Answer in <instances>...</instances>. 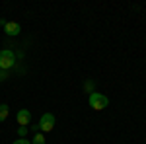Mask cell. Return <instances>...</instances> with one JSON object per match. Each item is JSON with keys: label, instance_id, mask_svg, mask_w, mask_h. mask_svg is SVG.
I'll use <instances>...</instances> for the list:
<instances>
[{"label": "cell", "instance_id": "1", "mask_svg": "<svg viewBox=\"0 0 146 144\" xmlns=\"http://www.w3.org/2000/svg\"><path fill=\"white\" fill-rule=\"evenodd\" d=\"M88 103H90V107L94 111H103L107 105H109V98L103 96V94L94 92V94H90V98H88Z\"/></svg>", "mask_w": 146, "mask_h": 144}, {"label": "cell", "instance_id": "2", "mask_svg": "<svg viewBox=\"0 0 146 144\" xmlns=\"http://www.w3.org/2000/svg\"><path fill=\"white\" fill-rule=\"evenodd\" d=\"M33 129L41 131V133H51L55 129V115L53 113H43L41 119H39V125H35Z\"/></svg>", "mask_w": 146, "mask_h": 144}, {"label": "cell", "instance_id": "3", "mask_svg": "<svg viewBox=\"0 0 146 144\" xmlns=\"http://www.w3.org/2000/svg\"><path fill=\"white\" fill-rule=\"evenodd\" d=\"M12 66H16V55L10 49H2L0 51V70H10Z\"/></svg>", "mask_w": 146, "mask_h": 144}, {"label": "cell", "instance_id": "4", "mask_svg": "<svg viewBox=\"0 0 146 144\" xmlns=\"http://www.w3.org/2000/svg\"><path fill=\"white\" fill-rule=\"evenodd\" d=\"M16 121H18V125H20V127H27V125L31 123V111L20 109L18 113H16Z\"/></svg>", "mask_w": 146, "mask_h": 144}, {"label": "cell", "instance_id": "5", "mask_svg": "<svg viewBox=\"0 0 146 144\" xmlns=\"http://www.w3.org/2000/svg\"><path fill=\"white\" fill-rule=\"evenodd\" d=\"M4 31H6V35H10V37H16V35L22 31V27H20V23H16V22H6Z\"/></svg>", "mask_w": 146, "mask_h": 144}, {"label": "cell", "instance_id": "6", "mask_svg": "<svg viewBox=\"0 0 146 144\" xmlns=\"http://www.w3.org/2000/svg\"><path fill=\"white\" fill-rule=\"evenodd\" d=\"M8 111H10V107H8L6 103H2V105H0V123L6 121V117H8Z\"/></svg>", "mask_w": 146, "mask_h": 144}, {"label": "cell", "instance_id": "7", "mask_svg": "<svg viewBox=\"0 0 146 144\" xmlns=\"http://www.w3.org/2000/svg\"><path fill=\"white\" fill-rule=\"evenodd\" d=\"M31 144H45V134H43V133H37V134L33 136Z\"/></svg>", "mask_w": 146, "mask_h": 144}, {"label": "cell", "instance_id": "8", "mask_svg": "<svg viewBox=\"0 0 146 144\" xmlns=\"http://www.w3.org/2000/svg\"><path fill=\"white\" fill-rule=\"evenodd\" d=\"M6 78H8V72L6 70H0V82H4Z\"/></svg>", "mask_w": 146, "mask_h": 144}, {"label": "cell", "instance_id": "9", "mask_svg": "<svg viewBox=\"0 0 146 144\" xmlns=\"http://www.w3.org/2000/svg\"><path fill=\"white\" fill-rule=\"evenodd\" d=\"M12 144H31L29 140H25V138H20V140H14Z\"/></svg>", "mask_w": 146, "mask_h": 144}, {"label": "cell", "instance_id": "10", "mask_svg": "<svg viewBox=\"0 0 146 144\" xmlns=\"http://www.w3.org/2000/svg\"><path fill=\"white\" fill-rule=\"evenodd\" d=\"M92 88H96V84H92V82H86V90H90V94H94V90Z\"/></svg>", "mask_w": 146, "mask_h": 144}, {"label": "cell", "instance_id": "11", "mask_svg": "<svg viewBox=\"0 0 146 144\" xmlns=\"http://www.w3.org/2000/svg\"><path fill=\"white\" fill-rule=\"evenodd\" d=\"M25 133H27V127H20V136H25Z\"/></svg>", "mask_w": 146, "mask_h": 144}]
</instances>
